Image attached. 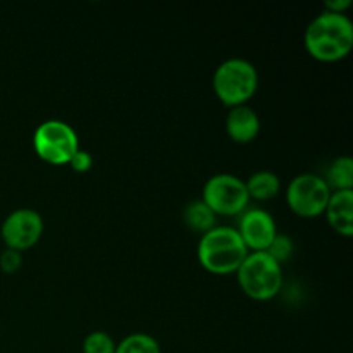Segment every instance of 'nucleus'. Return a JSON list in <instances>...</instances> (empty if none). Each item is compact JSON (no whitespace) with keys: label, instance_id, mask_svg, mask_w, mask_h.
Returning a JSON list of instances; mask_svg holds the SVG:
<instances>
[{"label":"nucleus","instance_id":"nucleus-20","mask_svg":"<svg viewBox=\"0 0 353 353\" xmlns=\"http://www.w3.org/2000/svg\"><path fill=\"white\" fill-rule=\"evenodd\" d=\"M352 7V0H326L324 10L333 14H345Z\"/></svg>","mask_w":353,"mask_h":353},{"label":"nucleus","instance_id":"nucleus-12","mask_svg":"<svg viewBox=\"0 0 353 353\" xmlns=\"http://www.w3.org/2000/svg\"><path fill=\"white\" fill-rule=\"evenodd\" d=\"M247 192L250 200H259V202H268L274 199L281 190V181L278 174L272 171H257L245 181Z\"/></svg>","mask_w":353,"mask_h":353},{"label":"nucleus","instance_id":"nucleus-6","mask_svg":"<svg viewBox=\"0 0 353 353\" xmlns=\"http://www.w3.org/2000/svg\"><path fill=\"white\" fill-rule=\"evenodd\" d=\"M202 202L216 216H240L248 209L250 196L243 179L221 172L205 181L202 190Z\"/></svg>","mask_w":353,"mask_h":353},{"label":"nucleus","instance_id":"nucleus-19","mask_svg":"<svg viewBox=\"0 0 353 353\" xmlns=\"http://www.w3.org/2000/svg\"><path fill=\"white\" fill-rule=\"evenodd\" d=\"M69 165H71V169L74 172H86L92 169L93 157L88 154V152H85L79 148V150L72 155L71 161H69Z\"/></svg>","mask_w":353,"mask_h":353},{"label":"nucleus","instance_id":"nucleus-13","mask_svg":"<svg viewBox=\"0 0 353 353\" xmlns=\"http://www.w3.org/2000/svg\"><path fill=\"white\" fill-rule=\"evenodd\" d=\"M217 216L200 200H193L183 210V221L192 231L200 234H205L212 228H216Z\"/></svg>","mask_w":353,"mask_h":353},{"label":"nucleus","instance_id":"nucleus-10","mask_svg":"<svg viewBox=\"0 0 353 353\" xmlns=\"http://www.w3.org/2000/svg\"><path fill=\"white\" fill-rule=\"evenodd\" d=\"M226 133L234 143H250L261 133V117L248 105L233 107L226 117Z\"/></svg>","mask_w":353,"mask_h":353},{"label":"nucleus","instance_id":"nucleus-8","mask_svg":"<svg viewBox=\"0 0 353 353\" xmlns=\"http://www.w3.org/2000/svg\"><path fill=\"white\" fill-rule=\"evenodd\" d=\"M43 234V219L33 209H17L6 217L2 238L7 248L24 252L33 248Z\"/></svg>","mask_w":353,"mask_h":353},{"label":"nucleus","instance_id":"nucleus-7","mask_svg":"<svg viewBox=\"0 0 353 353\" xmlns=\"http://www.w3.org/2000/svg\"><path fill=\"white\" fill-rule=\"evenodd\" d=\"M330 196L331 190L323 176L312 172L295 176L286 188L288 207L300 217H317L324 214Z\"/></svg>","mask_w":353,"mask_h":353},{"label":"nucleus","instance_id":"nucleus-14","mask_svg":"<svg viewBox=\"0 0 353 353\" xmlns=\"http://www.w3.org/2000/svg\"><path fill=\"white\" fill-rule=\"evenodd\" d=\"M331 192H341V190H353V161L348 155L334 159L326 171L324 178Z\"/></svg>","mask_w":353,"mask_h":353},{"label":"nucleus","instance_id":"nucleus-4","mask_svg":"<svg viewBox=\"0 0 353 353\" xmlns=\"http://www.w3.org/2000/svg\"><path fill=\"white\" fill-rule=\"evenodd\" d=\"M234 274L245 295L259 302L274 299L283 290V265L268 252H250Z\"/></svg>","mask_w":353,"mask_h":353},{"label":"nucleus","instance_id":"nucleus-11","mask_svg":"<svg viewBox=\"0 0 353 353\" xmlns=\"http://www.w3.org/2000/svg\"><path fill=\"white\" fill-rule=\"evenodd\" d=\"M324 214L338 234L350 238L353 234V190L331 192Z\"/></svg>","mask_w":353,"mask_h":353},{"label":"nucleus","instance_id":"nucleus-18","mask_svg":"<svg viewBox=\"0 0 353 353\" xmlns=\"http://www.w3.org/2000/svg\"><path fill=\"white\" fill-rule=\"evenodd\" d=\"M23 264V257H21V252L12 250V248H6L0 255V268L7 274H12Z\"/></svg>","mask_w":353,"mask_h":353},{"label":"nucleus","instance_id":"nucleus-2","mask_svg":"<svg viewBox=\"0 0 353 353\" xmlns=\"http://www.w3.org/2000/svg\"><path fill=\"white\" fill-rule=\"evenodd\" d=\"M250 254L236 228L216 226L200 236L196 257L205 271L217 276L234 274Z\"/></svg>","mask_w":353,"mask_h":353},{"label":"nucleus","instance_id":"nucleus-9","mask_svg":"<svg viewBox=\"0 0 353 353\" xmlns=\"http://www.w3.org/2000/svg\"><path fill=\"white\" fill-rule=\"evenodd\" d=\"M248 252H265L278 234L274 217L264 209H247L236 228Z\"/></svg>","mask_w":353,"mask_h":353},{"label":"nucleus","instance_id":"nucleus-16","mask_svg":"<svg viewBox=\"0 0 353 353\" xmlns=\"http://www.w3.org/2000/svg\"><path fill=\"white\" fill-rule=\"evenodd\" d=\"M116 343L105 331H93L83 341V353H114Z\"/></svg>","mask_w":353,"mask_h":353},{"label":"nucleus","instance_id":"nucleus-3","mask_svg":"<svg viewBox=\"0 0 353 353\" xmlns=\"http://www.w3.org/2000/svg\"><path fill=\"white\" fill-rule=\"evenodd\" d=\"M212 88L217 99L230 109L247 105L259 88V72L247 59H228L217 65Z\"/></svg>","mask_w":353,"mask_h":353},{"label":"nucleus","instance_id":"nucleus-1","mask_svg":"<svg viewBox=\"0 0 353 353\" xmlns=\"http://www.w3.org/2000/svg\"><path fill=\"white\" fill-rule=\"evenodd\" d=\"M303 43L312 59L338 62L348 57L353 48V23L347 14L323 10L307 26Z\"/></svg>","mask_w":353,"mask_h":353},{"label":"nucleus","instance_id":"nucleus-15","mask_svg":"<svg viewBox=\"0 0 353 353\" xmlns=\"http://www.w3.org/2000/svg\"><path fill=\"white\" fill-rule=\"evenodd\" d=\"M114 353H162L161 345L154 336L145 333H133L116 345Z\"/></svg>","mask_w":353,"mask_h":353},{"label":"nucleus","instance_id":"nucleus-5","mask_svg":"<svg viewBox=\"0 0 353 353\" xmlns=\"http://www.w3.org/2000/svg\"><path fill=\"white\" fill-rule=\"evenodd\" d=\"M33 147L41 161L52 165H64L69 164L72 155L79 150V140L68 123L48 119L34 131Z\"/></svg>","mask_w":353,"mask_h":353},{"label":"nucleus","instance_id":"nucleus-17","mask_svg":"<svg viewBox=\"0 0 353 353\" xmlns=\"http://www.w3.org/2000/svg\"><path fill=\"white\" fill-rule=\"evenodd\" d=\"M293 250H295V247H293V240L288 236V234H276V238L272 240V243L269 245V248L265 252H268L269 255H271L272 259H274L276 262H278L279 265L286 264V262L292 259L293 255Z\"/></svg>","mask_w":353,"mask_h":353}]
</instances>
